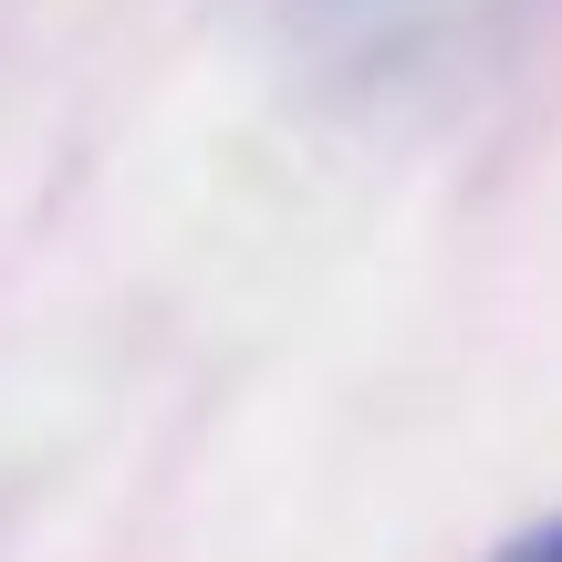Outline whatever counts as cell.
Segmentation results:
<instances>
[{"instance_id":"obj_1","label":"cell","mask_w":562,"mask_h":562,"mask_svg":"<svg viewBox=\"0 0 562 562\" xmlns=\"http://www.w3.org/2000/svg\"><path fill=\"white\" fill-rule=\"evenodd\" d=\"M501 562H562V521H542V531H521V542H510Z\"/></svg>"}]
</instances>
